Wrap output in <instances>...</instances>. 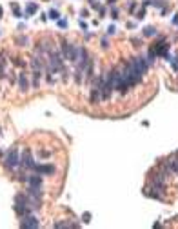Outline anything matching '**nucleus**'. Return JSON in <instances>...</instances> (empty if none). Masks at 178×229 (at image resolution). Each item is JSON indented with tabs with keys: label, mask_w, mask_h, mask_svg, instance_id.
Here are the masks:
<instances>
[{
	"label": "nucleus",
	"mask_w": 178,
	"mask_h": 229,
	"mask_svg": "<svg viewBox=\"0 0 178 229\" xmlns=\"http://www.w3.org/2000/svg\"><path fill=\"white\" fill-rule=\"evenodd\" d=\"M0 76H6V58L0 55Z\"/></svg>",
	"instance_id": "13"
},
{
	"label": "nucleus",
	"mask_w": 178,
	"mask_h": 229,
	"mask_svg": "<svg viewBox=\"0 0 178 229\" xmlns=\"http://www.w3.org/2000/svg\"><path fill=\"white\" fill-rule=\"evenodd\" d=\"M31 171L38 173V175H55L57 167L51 166V164H35L33 167H31Z\"/></svg>",
	"instance_id": "2"
},
{
	"label": "nucleus",
	"mask_w": 178,
	"mask_h": 229,
	"mask_svg": "<svg viewBox=\"0 0 178 229\" xmlns=\"http://www.w3.org/2000/svg\"><path fill=\"white\" fill-rule=\"evenodd\" d=\"M40 76H42V71H33V87L35 89L40 85Z\"/></svg>",
	"instance_id": "12"
},
{
	"label": "nucleus",
	"mask_w": 178,
	"mask_h": 229,
	"mask_svg": "<svg viewBox=\"0 0 178 229\" xmlns=\"http://www.w3.org/2000/svg\"><path fill=\"white\" fill-rule=\"evenodd\" d=\"M31 211H33V207L29 204H15V213H17L20 218L25 216V215H31Z\"/></svg>",
	"instance_id": "7"
},
{
	"label": "nucleus",
	"mask_w": 178,
	"mask_h": 229,
	"mask_svg": "<svg viewBox=\"0 0 178 229\" xmlns=\"http://www.w3.org/2000/svg\"><path fill=\"white\" fill-rule=\"evenodd\" d=\"M2 13H4V11H2V8H0V18H2Z\"/></svg>",
	"instance_id": "21"
},
{
	"label": "nucleus",
	"mask_w": 178,
	"mask_h": 229,
	"mask_svg": "<svg viewBox=\"0 0 178 229\" xmlns=\"http://www.w3.org/2000/svg\"><path fill=\"white\" fill-rule=\"evenodd\" d=\"M164 162L167 164V167L171 169L173 175H178V156H171V158H167V160H164Z\"/></svg>",
	"instance_id": "9"
},
{
	"label": "nucleus",
	"mask_w": 178,
	"mask_h": 229,
	"mask_svg": "<svg viewBox=\"0 0 178 229\" xmlns=\"http://www.w3.org/2000/svg\"><path fill=\"white\" fill-rule=\"evenodd\" d=\"M71 47H73V44H67V42H62V46H60L64 60H69V62H71Z\"/></svg>",
	"instance_id": "10"
},
{
	"label": "nucleus",
	"mask_w": 178,
	"mask_h": 229,
	"mask_svg": "<svg viewBox=\"0 0 178 229\" xmlns=\"http://www.w3.org/2000/svg\"><path fill=\"white\" fill-rule=\"evenodd\" d=\"M144 35H145V36H153V35H156V31H154V27H145Z\"/></svg>",
	"instance_id": "15"
},
{
	"label": "nucleus",
	"mask_w": 178,
	"mask_h": 229,
	"mask_svg": "<svg viewBox=\"0 0 178 229\" xmlns=\"http://www.w3.org/2000/svg\"><path fill=\"white\" fill-rule=\"evenodd\" d=\"M38 11V6L35 4V2H29L27 4V8H25V17H29V15H35Z\"/></svg>",
	"instance_id": "11"
},
{
	"label": "nucleus",
	"mask_w": 178,
	"mask_h": 229,
	"mask_svg": "<svg viewBox=\"0 0 178 229\" xmlns=\"http://www.w3.org/2000/svg\"><path fill=\"white\" fill-rule=\"evenodd\" d=\"M58 25H60V27H67V22H66V20H62V22H60V20H58Z\"/></svg>",
	"instance_id": "19"
},
{
	"label": "nucleus",
	"mask_w": 178,
	"mask_h": 229,
	"mask_svg": "<svg viewBox=\"0 0 178 229\" xmlns=\"http://www.w3.org/2000/svg\"><path fill=\"white\" fill-rule=\"evenodd\" d=\"M49 17L53 18V20H58V11H57V9H51V11H49Z\"/></svg>",
	"instance_id": "16"
},
{
	"label": "nucleus",
	"mask_w": 178,
	"mask_h": 229,
	"mask_svg": "<svg viewBox=\"0 0 178 229\" xmlns=\"http://www.w3.org/2000/svg\"><path fill=\"white\" fill-rule=\"evenodd\" d=\"M17 82H18V89H20L22 93H25V91L29 89V82H27V76H25V73H20V75H18Z\"/></svg>",
	"instance_id": "8"
},
{
	"label": "nucleus",
	"mask_w": 178,
	"mask_h": 229,
	"mask_svg": "<svg viewBox=\"0 0 178 229\" xmlns=\"http://www.w3.org/2000/svg\"><path fill=\"white\" fill-rule=\"evenodd\" d=\"M11 8H13V15H15L17 18H20V17H22V13H20V9H18V6L15 4V2L11 4Z\"/></svg>",
	"instance_id": "14"
},
{
	"label": "nucleus",
	"mask_w": 178,
	"mask_h": 229,
	"mask_svg": "<svg viewBox=\"0 0 178 229\" xmlns=\"http://www.w3.org/2000/svg\"><path fill=\"white\" fill-rule=\"evenodd\" d=\"M13 64H15V66H20V68L24 66V62H22L20 58H15V60H13Z\"/></svg>",
	"instance_id": "18"
},
{
	"label": "nucleus",
	"mask_w": 178,
	"mask_h": 229,
	"mask_svg": "<svg viewBox=\"0 0 178 229\" xmlns=\"http://www.w3.org/2000/svg\"><path fill=\"white\" fill-rule=\"evenodd\" d=\"M20 166H24L25 169H31V167L35 166L33 155H31V151H29V149H25V151L22 153V156H20Z\"/></svg>",
	"instance_id": "5"
},
{
	"label": "nucleus",
	"mask_w": 178,
	"mask_h": 229,
	"mask_svg": "<svg viewBox=\"0 0 178 229\" xmlns=\"http://www.w3.org/2000/svg\"><path fill=\"white\" fill-rule=\"evenodd\" d=\"M40 226V222L35 218L33 215H25V216H22L20 218V227H24V229H29V227H38Z\"/></svg>",
	"instance_id": "3"
},
{
	"label": "nucleus",
	"mask_w": 178,
	"mask_h": 229,
	"mask_svg": "<svg viewBox=\"0 0 178 229\" xmlns=\"http://www.w3.org/2000/svg\"><path fill=\"white\" fill-rule=\"evenodd\" d=\"M131 62H133V66H135V68L140 71V75H142V76L147 73V68H149V64H147L145 57H136V58H131Z\"/></svg>",
	"instance_id": "4"
},
{
	"label": "nucleus",
	"mask_w": 178,
	"mask_h": 229,
	"mask_svg": "<svg viewBox=\"0 0 178 229\" xmlns=\"http://www.w3.org/2000/svg\"><path fill=\"white\" fill-rule=\"evenodd\" d=\"M89 220H91V215H87V213H85V215H84V222H89Z\"/></svg>",
	"instance_id": "20"
},
{
	"label": "nucleus",
	"mask_w": 178,
	"mask_h": 229,
	"mask_svg": "<svg viewBox=\"0 0 178 229\" xmlns=\"http://www.w3.org/2000/svg\"><path fill=\"white\" fill-rule=\"evenodd\" d=\"M4 166H6V169L13 171L17 169L18 166H20V155H18L17 149H9L6 153V156H4Z\"/></svg>",
	"instance_id": "1"
},
{
	"label": "nucleus",
	"mask_w": 178,
	"mask_h": 229,
	"mask_svg": "<svg viewBox=\"0 0 178 229\" xmlns=\"http://www.w3.org/2000/svg\"><path fill=\"white\" fill-rule=\"evenodd\" d=\"M27 184H29V187H42V184H44V180H42V177L38 175V173H31V175H27V180H25Z\"/></svg>",
	"instance_id": "6"
},
{
	"label": "nucleus",
	"mask_w": 178,
	"mask_h": 229,
	"mask_svg": "<svg viewBox=\"0 0 178 229\" xmlns=\"http://www.w3.org/2000/svg\"><path fill=\"white\" fill-rule=\"evenodd\" d=\"M27 42H29V40H27L25 36H18V38H17V44H20V46H25Z\"/></svg>",
	"instance_id": "17"
}]
</instances>
